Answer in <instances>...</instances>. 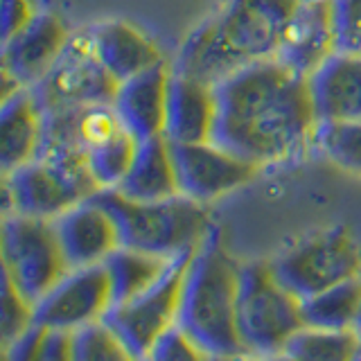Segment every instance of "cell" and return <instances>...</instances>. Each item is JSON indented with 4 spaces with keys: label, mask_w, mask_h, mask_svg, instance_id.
<instances>
[{
    "label": "cell",
    "mask_w": 361,
    "mask_h": 361,
    "mask_svg": "<svg viewBox=\"0 0 361 361\" xmlns=\"http://www.w3.org/2000/svg\"><path fill=\"white\" fill-rule=\"evenodd\" d=\"M217 122L212 140L259 167L300 158L316 145L310 77L282 59L259 61L214 84Z\"/></svg>",
    "instance_id": "6da1fadb"
},
{
    "label": "cell",
    "mask_w": 361,
    "mask_h": 361,
    "mask_svg": "<svg viewBox=\"0 0 361 361\" xmlns=\"http://www.w3.org/2000/svg\"><path fill=\"white\" fill-rule=\"evenodd\" d=\"M298 0H219L188 34L174 66L217 84L237 71L276 59Z\"/></svg>",
    "instance_id": "7a4b0ae2"
},
{
    "label": "cell",
    "mask_w": 361,
    "mask_h": 361,
    "mask_svg": "<svg viewBox=\"0 0 361 361\" xmlns=\"http://www.w3.org/2000/svg\"><path fill=\"white\" fill-rule=\"evenodd\" d=\"M242 264L228 253L221 235H210L192 255L178 325L195 338L206 357H244L237 332V296Z\"/></svg>",
    "instance_id": "3957f363"
},
{
    "label": "cell",
    "mask_w": 361,
    "mask_h": 361,
    "mask_svg": "<svg viewBox=\"0 0 361 361\" xmlns=\"http://www.w3.org/2000/svg\"><path fill=\"white\" fill-rule=\"evenodd\" d=\"M116 217L122 246L176 259L192 253L214 228L206 203L185 195L161 201H138L118 190L95 195Z\"/></svg>",
    "instance_id": "277c9868"
},
{
    "label": "cell",
    "mask_w": 361,
    "mask_h": 361,
    "mask_svg": "<svg viewBox=\"0 0 361 361\" xmlns=\"http://www.w3.org/2000/svg\"><path fill=\"white\" fill-rule=\"evenodd\" d=\"M300 327H305L302 298L282 285L271 262L242 264L237 332L246 355L280 357Z\"/></svg>",
    "instance_id": "5b68a950"
},
{
    "label": "cell",
    "mask_w": 361,
    "mask_h": 361,
    "mask_svg": "<svg viewBox=\"0 0 361 361\" xmlns=\"http://www.w3.org/2000/svg\"><path fill=\"white\" fill-rule=\"evenodd\" d=\"M278 280L298 298L353 280L361 271V242L343 226L305 235L269 259Z\"/></svg>",
    "instance_id": "8992f818"
},
{
    "label": "cell",
    "mask_w": 361,
    "mask_h": 361,
    "mask_svg": "<svg viewBox=\"0 0 361 361\" xmlns=\"http://www.w3.org/2000/svg\"><path fill=\"white\" fill-rule=\"evenodd\" d=\"M99 192L84 161L39 156L5 174V214L56 219Z\"/></svg>",
    "instance_id": "52a82bcc"
},
{
    "label": "cell",
    "mask_w": 361,
    "mask_h": 361,
    "mask_svg": "<svg viewBox=\"0 0 361 361\" xmlns=\"http://www.w3.org/2000/svg\"><path fill=\"white\" fill-rule=\"evenodd\" d=\"M71 264L56 235L52 219L11 212L3 221V274L11 278L16 289L37 305Z\"/></svg>",
    "instance_id": "ba28073f"
},
{
    "label": "cell",
    "mask_w": 361,
    "mask_h": 361,
    "mask_svg": "<svg viewBox=\"0 0 361 361\" xmlns=\"http://www.w3.org/2000/svg\"><path fill=\"white\" fill-rule=\"evenodd\" d=\"M195 251L174 259V264L152 289L109 312L106 321L122 338L131 359H149L158 338L178 323L185 278Z\"/></svg>",
    "instance_id": "9c48e42d"
},
{
    "label": "cell",
    "mask_w": 361,
    "mask_h": 361,
    "mask_svg": "<svg viewBox=\"0 0 361 361\" xmlns=\"http://www.w3.org/2000/svg\"><path fill=\"white\" fill-rule=\"evenodd\" d=\"M118 86L120 84L90 50L86 32H77L52 71L34 86V93L43 111H63L113 104Z\"/></svg>",
    "instance_id": "30bf717a"
},
{
    "label": "cell",
    "mask_w": 361,
    "mask_h": 361,
    "mask_svg": "<svg viewBox=\"0 0 361 361\" xmlns=\"http://www.w3.org/2000/svg\"><path fill=\"white\" fill-rule=\"evenodd\" d=\"M172 152L180 195L206 203V206L251 183L264 169L214 140L195 145L172 142Z\"/></svg>",
    "instance_id": "8fae6325"
},
{
    "label": "cell",
    "mask_w": 361,
    "mask_h": 361,
    "mask_svg": "<svg viewBox=\"0 0 361 361\" xmlns=\"http://www.w3.org/2000/svg\"><path fill=\"white\" fill-rule=\"evenodd\" d=\"M113 310V291L104 264L71 269L37 302V321L54 330L75 332L106 319Z\"/></svg>",
    "instance_id": "7c38bea8"
},
{
    "label": "cell",
    "mask_w": 361,
    "mask_h": 361,
    "mask_svg": "<svg viewBox=\"0 0 361 361\" xmlns=\"http://www.w3.org/2000/svg\"><path fill=\"white\" fill-rule=\"evenodd\" d=\"M73 34L52 14H37L14 37L3 41V77L18 88H34L52 71Z\"/></svg>",
    "instance_id": "4fadbf2b"
},
{
    "label": "cell",
    "mask_w": 361,
    "mask_h": 361,
    "mask_svg": "<svg viewBox=\"0 0 361 361\" xmlns=\"http://www.w3.org/2000/svg\"><path fill=\"white\" fill-rule=\"evenodd\" d=\"M54 228L71 269L104 264L106 257L122 246L118 221L97 197L66 210L54 219Z\"/></svg>",
    "instance_id": "5bb4252c"
},
{
    "label": "cell",
    "mask_w": 361,
    "mask_h": 361,
    "mask_svg": "<svg viewBox=\"0 0 361 361\" xmlns=\"http://www.w3.org/2000/svg\"><path fill=\"white\" fill-rule=\"evenodd\" d=\"M334 52H338L334 0H298L278 59L310 77Z\"/></svg>",
    "instance_id": "9a60e30c"
},
{
    "label": "cell",
    "mask_w": 361,
    "mask_h": 361,
    "mask_svg": "<svg viewBox=\"0 0 361 361\" xmlns=\"http://www.w3.org/2000/svg\"><path fill=\"white\" fill-rule=\"evenodd\" d=\"M172 75H174V63H169L165 59L149 68V71L135 75L118 86L113 106H116L122 124L138 140L154 138V135H165L167 99H169Z\"/></svg>",
    "instance_id": "2e32d148"
},
{
    "label": "cell",
    "mask_w": 361,
    "mask_h": 361,
    "mask_svg": "<svg viewBox=\"0 0 361 361\" xmlns=\"http://www.w3.org/2000/svg\"><path fill=\"white\" fill-rule=\"evenodd\" d=\"M217 122V90L214 84L188 75L174 66L169 84L165 138L174 145H195L212 140Z\"/></svg>",
    "instance_id": "e0dca14e"
},
{
    "label": "cell",
    "mask_w": 361,
    "mask_h": 361,
    "mask_svg": "<svg viewBox=\"0 0 361 361\" xmlns=\"http://www.w3.org/2000/svg\"><path fill=\"white\" fill-rule=\"evenodd\" d=\"M84 32L90 50L95 52L99 63L106 68L118 84L165 61L161 48L129 20H102L86 27Z\"/></svg>",
    "instance_id": "ac0fdd59"
},
{
    "label": "cell",
    "mask_w": 361,
    "mask_h": 361,
    "mask_svg": "<svg viewBox=\"0 0 361 361\" xmlns=\"http://www.w3.org/2000/svg\"><path fill=\"white\" fill-rule=\"evenodd\" d=\"M319 122L361 120V52L338 50L310 75Z\"/></svg>",
    "instance_id": "d6986e66"
},
{
    "label": "cell",
    "mask_w": 361,
    "mask_h": 361,
    "mask_svg": "<svg viewBox=\"0 0 361 361\" xmlns=\"http://www.w3.org/2000/svg\"><path fill=\"white\" fill-rule=\"evenodd\" d=\"M45 111L34 88L3 99L0 113V167L3 176L32 163L43 152Z\"/></svg>",
    "instance_id": "ffe728a7"
},
{
    "label": "cell",
    "mask_w": 361,
    "mask_h": 361,
    "mask_svg": "<svg viewBox=\"0 0 361 361\" xmlns=\"http://www.w3.org/2000/svg\"><path fill=\"white\" fill-rule=\"evenodd\" d=\"M124 197L138 201H161L180 195L172 142L165 135L140 140L138 154L120 188Z\"/></svg>",
    "instance_id": "44dd1931"
},
{
    "label": "cell",
    "mask_w": 361,
    "mask_h": 361,
    "mask_svg": "<svg viewBox=\"0 0 361 361\" xmlns=\"http://www.w3.org/2000/svg\"><path fill=\"white\" fill-rule=\"evenodd\" d=\"M172 264L174 259L169 257L145 253L129 246H120L118 251H113L104 262L111 280L113 307L138 298L140 293L152 289L167 274Z\"/></svg>",
    "instance_id": "7402d4cb"
},
{
    "label": "cell",
    "mask_w": 361,
    "mask_h": 361,
    "mask_svg": "<svg viewBox=\"0 0 361 361\" xmlns=\"http://www.w3.org/2000/svg\"><path fill=\"white\" fill-rule=\"evenodd\" d=\"M302 319L310 327L325 330H357L361 323V285L359 278L323 289L302 298Z\"/></svg>",
    "instance_id": "603a6c76"
},
{
    "label": "cell",
    "mask_w": 361,
    "mask_h": 361,
    "mask_svg": "<svg viewBox=\"0 0 361 361\" xmlns=\"http://www.w3.org/2000/svg\"><path fill=\"white\" fill-rule=\"evenodd\" d=\"M138 145L140 140L129 129H122L86 152L84 161L99 192L120 188V183L129 174V169L135 161Z\"/></svg>",
    "instance_id": "cb8c5ba5"
},
{
    "label": "cell",
    "mask_w": 361,
    "mask_h": 361,
    "mask_svg": "<svg viewBox=\"0 0 361 361\" xmlns=\"http://www.w3.org/2000/svg\"><path fill=\"white\" fill-rule=\"evenodd\" d=\"M361 338L357 330H325V327L305 325L289 338L280 357L289 359H357Z\"/></svg>",
    "instance_id": "d4e9b609"
},
{
    "label": "cell",
    "mask_w": 361,
    "mask_h": 361,
    "mask_svg": "<svg viewBox=\"0 0 361 361\" xmlns=\"http://www.w3.org/2000/svg\"><path fill=\"white\" fill-rule=\"evenodd\" d=\"M314 147L341 169L361 174V120L321 122Z\"/></svg>",
    "instance_id": "484cf974"
},
{
    "label": "cell",
    "mask_w": 361,
    "mask_h": 361,
    "mask_svg": "<svg viewBox=\"0 0 361 361\" xmlns=\"http://www.w3.org/2000/svg\"><path fill=\"white\" fill-rule=\"evenodd\" d=\"M73 359L95 361V359H131L122 338L113 325L102 319L73 332Z\"/></svg>",
    "instance_id": "4316f807"
},
{
    "label": "cell",
    "mask_w": 361,
    "mask_h": 361,
    "mask_svg": "<svg viewBox=\"0 0 361 361\" xmlns=\"http://www.w3.org/2000/svg\"><path fill=\"white\" fill-rule=\"evenodd\" d=\"M0 343L3 353L37 321V305L16 289L7 274H3V298H0Z\"/></svg>",
    "instance_id": "83f0119b"
},
{
    "label": "cell",
    "mask_w": 361,
    "mask_h": 361,
    "mask_svg": "<svg viewBox=\"0 0 361 361\" xmlns=\"http://www.w3.org/2000/svg\"><path fill=\"white\" fill-rule=\"evenodd\" d=\"M149 359L178 361V359H208V357L197 345L195 338L176 323L172 330H167L161 338H158V343L154 345Z\"/></svg>",
    "instance_id": "f1b7e54d"
},
{
    "label": "cell",
    "mask_w": 361,
    "mask_h": 361,
    "mask_svg": "<svg viewBox=\"0 0 361 361\" xmlns=\"http://www.w3.org/2000/svg\"><path fill=\"white\" fill-rule=\"evenodd\" d=\"M338 50L361 52V0H334Z\"/></svg>",
    "instance_id": "f546056e"
},
{
    "label": "cell",
    "mask_w": 361,
    "mask_h": 361,
    "mask_svg": "<svg viewBox=\"0 0 361 361\" xmlns=\"http://www.w3.org/2000/svg\"><path fill=\"white\" fill-rule=\"evenodd\" d=\"M37 14L39 11H34L30 0H5V5H3V16H5L3 41L11 39L16 32H20Z\"/></svg>",
    "instance_id": "4dcf8cb0"
},
{
    "label": "cell",
    "mask_w": 361,
    "mask_h": 361,
    "mask_svg": "<svg viewBox=\"0 0 361 361\" xmlns=\"http://www.w3.org/2000/svg\"><path fill=\"white\" fill-rule=\"evenodd\" d=\"M357 332H359V338H361V323H359V327H357Z\"/></svg>",
    "instance_id": "1f68e13d"
},
{
    "label": "cell",
    "mask_w": 361,
    "mask_h": 361,
    "mask_svg": "<svg viewBox=\"0 0 361 361\" xmlns=\"http://www.w3.org/2000/svg\"><path fill=\"white\" fill-rule=\"evenodd\" d=\"M357 359H361V345H359V353H357Z\"/></svg>",
    "instance_id": "d6a6232c"
},
{
    "label": "cell",
    "mask_w": 361,
    "mask_h": 361,
    "mask_svg": "<svg viewBox=\"0 0 361 361\" xmlns=\"http://www.w3.org/2000/svg\"><path fill=\"white\" fill-rule=\"evenodd\" d=\"M357 278H359V285H361V271H359V276H357Z\"/></svg>",
    "instance_id": "836d02e7"
}]
</instances>
